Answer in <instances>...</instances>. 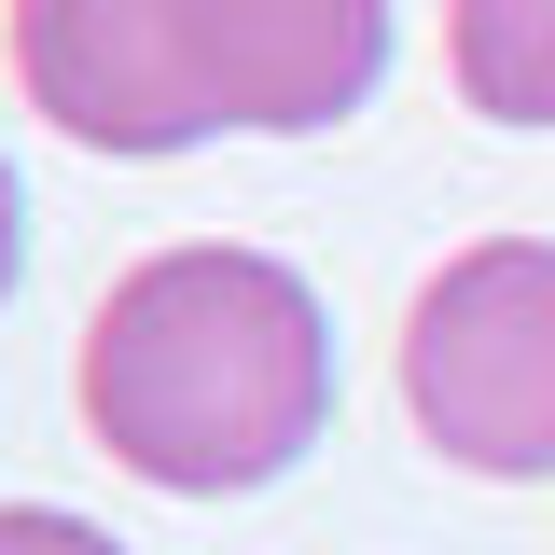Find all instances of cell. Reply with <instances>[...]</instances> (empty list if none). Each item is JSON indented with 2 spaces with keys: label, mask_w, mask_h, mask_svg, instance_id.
Segmentation results:
<instances>
[{
  "label": "cell",
  "mask_w": 555,
  "mask_h": 555,
  "mask_svg": "<svg viewBox=\"0 0 555 555\" xmlns=\"http://www.w3.org/2000/svg\"><path fill=\"white\" fill-rule=\"evenodd\" d=\"M69 389H83L98 459H126L167 500H236L334 430V320L278 250L195 236L98 292Z\"/></svg>",
  "instance_id": "1"
},
{
  "label": "cell",
  "mask_w": 555,
  "mask_h": 555,
  "mask_svg": "<svg viewBox=\"0 0 555 555\" xmlns=\"http://www.w3.org/2000/svg\"><path fill=\"white\" fill-rule=\"evenodd\" d=\"M14 69L83 153L306 139L375 98L389 0H14Z\"/></svg>",
  "instance_id": "2"
},
{
  "label": "cell",
  "mask_w": 555,
  "mask_h": 555,
  "mask_svg": "<svg viewBox=\"0 0 555 555\" xmlns=\"http://www.w3.org/2000/svg\"><path fill=\"white\" fill-rule=\"evenodd\" d=\"M403 403L459 473H555V236H473L416 292Z\"/></svg>",
  "instance_id": "3"
},
{
  "label": "cell",
  "mask_w": 555,
  "mask_h": 555,
  "mask_svg": "<svg viewBox=\"0 0 555 555\" xmlns=\"http://www.w3.org/2000/svg\"><path fill=\"white\" fill-rule=\"evenodd\" d=\"M444 56L486 126H555V0H459Z\"/></svg>",
  "instance_id": "4"
},
{
  "label": "cell",
  "mask_w": 555,
  "mask_h": 555,
  "mask_svg": "<svg viewBox=\"0 0 555 555\" xmlns=\"http://www.w3.org/2000/svg\"><path fill=\"white\" fill-rule=\"evenodd\" d=\"M0 555H126V542L83 528V514H56V500H0Z\"/></svg>",
  "instance_id": "5"
},
{
  "label": "cell",
  "mask_w": 555,
  "mask_h": 555,
  "mask_svg": "<svg viewBox=\"0 0 555 555\" xmlns=\"http://www.w3.org/2000/svg\"><path fill=\"white\" fill-rule=\"evenodd\" d=\"M14 264H28V195H14V167H0V306H14Z\"/></svg>",
  "instance_id": "6"
}]
</instances>
